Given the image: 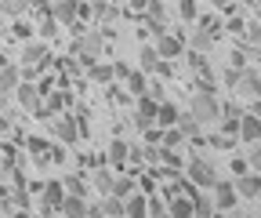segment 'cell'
<instances>
[{
    "label": "cell",
    "instance_id": "cell-1",
    "mask_svg": "<svg viewBox=\"0 0 261 218\" xmlns=\"http://www.w3.org/2000/svg\"><path fill=\"white\" fill-rule=\"evenodd\" d=\"M196 124H218L221 116V102H218V91H196V95L189 99V109H185Z\"/></svg>",
    "mask_w": 261,
    "mask_h": 218
},
{
    "label": "cell",
    "instance_id": "cell-2",
    "mask_svg": "<svg viewBox=\"0 0 261 218\" xmlns=\"http://www.w3.org/2000/svg\"><path fill=\"white\" fill-rule=\"evenodd\" d=\"M106 33H102V29H84V33L73 40V51L80 55V66L87 69L91 66V62H98V58H102V51H106Z\"/></svg>",
    "mask_w": 261,
    "mask_h": 218
},
{
    "label": "cell",
    "instance_id": "cell-3",
    "mask_svg": "<svg viewBox=\"0 0 261 218\" xmlns=\"http://www.w3.org/2000/svg\"><path fill=\"white\" fill-rule=\"evenodd\" d=\"M185 178L196 185V189H214V185H218V167L207 157H192L185 164Z\"/></svg>",
    "mask_w": 261,
    "mask_h": 218
},
{
    "label": "cell",
    "instance_id": "cell-4",
    "mask_svg": "<svg viewBox=\"0 0 261 218\" xmlns=\"http://www.w3.org/2000/svg\"><path fill=\"white\" fill-rule=\"evenodd\" d=\"M156 109H160V102L149 95V91H145V95H138V106H135V128H138V131H145V128H152V124H156Z\"/></svg>",
    "mask_w": 261,
    "mask_h": 218
},
{
    "label": "cell",
    "instance_id": "cell-5",
    "mask_svg": "<svg viewBox=\"0 0 261 218\" xmlns=\"http://www.w3.org/2000/svg\"><path fill=\"white\" fill-rule=\"evenodd\" d=\"M62 200H65V185L62 182H44V197H40V214L47 218V214H55L58 207H62Z\"/></svg>",
    "mask_w": 261,
    "mask_h": 218
},
{
    "label": "cell",
    "instance_id": "cell-6",
    "mask_svg": "<svg viewBox=\"0 0 261 218\" xmlns=\"http://www.w3.org/2000/svg\"><path fill=\"white\" fill-rule=\"evenodd\" d=\"M22 58H25V66H40V69H47V66H51V51H47V44H44V40H25Z\"/></svg>",
    "mask_w": 261,
    "mask_h": 218
},
{
    "label": "cell",
    "instance_id": "cell-7",
    "mask_svg": "<svg viewBox=\"0 0 261 218\" xmlns=\"http://www.w3.org/2000/svg\"><path fill=\"white\" fill-rule=\"evenodd\" d=\"M214 207L218 211H232L236 204H240V193H236V185L232 182H225V178H218V185H214Z\"/></svg>",
    "mask_w": 261,
    "mask_h": 218
},
{
    "label": "cell",
    "instance_id": "cell-8",
    "mask_svg": "<svg viewBox=\"0 0 261 218\" xmlns=\"http://www.w3.org/2000/svg\"><path fill=\"white\" fill-rule=\"evenodd\" d=\"M152 47L160 51V58H181V55H185V37H178V33H160Z\"/></svg>",
    "mask_w": 261,
    "mask_h": 218
},
{
    "label": "cell",
    "instance_id": "cell-9",
    "mask_svg": "<svg viewBox=\"0 0 261 218\" xmlns=\"http://www.w3.org/2000/svg\"><path fill=\"white\" fill-rule=\"evenodd\" d=\"M76 11H80V0H51V18L58 26H73Z\"/></svg>",
    "mask_w": 261,
    "mask_h": 218
},
{
    "label": "cell",
    "instance_id": "cell-10",
    "mask_svg": "<svg viewBox=\"0 0 261 218\" xmlns=\"http://www.w3.org/2000/svg\"><path fill=\"white\" fill-rule=\"evenodd\" d=\"M127 157H130V142L113 138V142H109V149H106V164H113L116 171H127Z\"/></svg>",
    "mask_w": 261,
    "mask_h": 218
},
{
    "label": "cell",
    "instance_id": "cell-11",
    "mask_svg": "<svg viewBox=\"0 0 261 218\" xmlns=\"http://www.w3.org/2000/svg\"><path fill=\"white\" fill-rule=\"evenodd\" d=\"M51 131L65 142V146H73L76 138H80V131H76V120L73 116H51Z\"/></svg>",
    "mask_w": 261,
    "mask_h": 218
},
{
    "label": "cell",
    "instance_id": "cell-12",
    "mask_svg": "<svg viewBox=\"0 0 261 218\" xmlns=\"http://www.w3.org/2000/svg\"><path fill=\"white\" fill-rule=\"evenodd\" d=\"M236 193L240 197H247V200H254V197H261V175L257 171H247V175H236Z\"/></svg>",
    "mask_w": 261,
    "mask_h": 218
},
{
    "label": "cell",
    "instance_id": "cell-13",
    "mask_svg": "<svg viewBox=\"0 0 261 218\" xmlns=\"http://www.w3.org/2000/svg\"><path fill=\"white\" fill-rule=\"evenodd\" d=\"M240 138H243L247 146L261 142V116H254V113L243 109V116H240Z\"/></svg>",
    "mask_w": 261,
    "mask_h": 218
},
{
    "label": "cell",
    "instance_id": "cell-14",
    "mask_svg": "<svg viewBox=\"0 0 261 218\" xmlns=\"http://www.w3.org/2000/svg\"><path fill=\"white\" fill-rule=\"evenodd\" d=\"M236 91H240V95L243 99H261V73H254V69H243L240 73V84H236Z\"/></svg>",
    "mask_w": 261,
    "mask_h": 218
},
{
    "label": "cell",
    "instance_id": "cell-15",
    "mask_svg": "<svg viewBox=\"0 0 261 218\" xmlns=\"http://www.w3.org/2000/svg\"><path fill=\"white\" fill-rule=\"evenodd\" d=\"M123 218H149V197L135 189L123 200Z\"/></svg>",
    "mask_w": 261,
    "mask_h": 218
},
{
    "label": "cell",
    "instance_id": "cell-16",
    "mask_svg": "<svg viewBox=\"0 0 261 218\" xmlns=\"http://www.w3.org/2000/svg\"><path fill=\"white\" fill-rule=\"evenodd\" d=\"M214 44H218V37L211 33V29H203V26H200V29H189V51H200V55H207Z\"/></svg>",
    "mask_w": 261,
    "mask_h": 218
},
{
    "label": "cell",
    "instance_id": "cell-17",
    "mask_svg": "<svg viewBox=\"0 0 261 218\" xmlns=\"http://www.w3.org/2000/svg\"><path fill=\"white\" fill-rule=\"evenodd\" d=\"M73 106V95H69V91H47V95H44V109H47V116H58L62 109H69Z\"/></svg>",
    "mask_w": 261,
    "mask_h": 218
},
{
    "label": "cell",
    "instance_id": "cell-18",
    "mask_svg": "<svg viewBox=\"0 0 261 218\" xmlns=\"http://www.w3.org/2000/svg\"><path fill=\"white\" fill-rule=\"evenodd\" d=\"M15 99H18L22 109H33V113H37L40 102H44V99H40V91H37V84H18V87H15Z\"/></svg>",
    "mask_w": 261,
    "mask_h": 218
},
{
    "label": "cell",
    "instance_id": "cell-19",
    "mask_svg": "<svg viewBox=\"0 0 261 218\" xmlns=\"http://www.w3.org/2000/svg\"><path fill=\"white\" fill-rule=\"evenodd\" d=\"M135 189H138V175H135V171H130V175H113V193H109V197L127 200Z\"/></svg>",
    "mask_w": 261,
    "mask_h": 218
},
{
    "label": "cell",
    "instance_id": "cell-20",
    "mask_svg": "<svg viewBox=\"0 0 261 218\" xmlns=\"http://www.w3.org/2000/svg\"><path fill=\"white\" fill-rule=\"evenodd\" d=\"M87 207H91V204H87L84 197L65 193V200H62V207H58V211H62L65 218H87Z\"/></svg>",
    "mask_w": 261,
    "mask_h": 218
},
{
    "label": "cell",
    "instance_id": "cell-21",
    "mask_svg": "<svg viewBox=\"0 0 261 218\" xmlns=\"http://www.w3.org/2000/svg\"><path fill=\"white\" fill-rule=\"evenodd\" d=\"M18 84H22L18 66H0V95H15Z\"/></svg>",
    "mask_w": 261,
    "mask_h": 218
},
{
    "label": "cell",
    "instance_id": "cell-22",
    "mask_svg": "<svg viewBox=\"0 0 261 218\" xmlns=\"http://www.w3.org/2000/svg\"><path fill=\"white\" fill-rule=\"evenodd\" d=\"M160 62H163V58H160V51H156L152 44H145V47L138 51V69H142V73H156Z\"/></svg>",
    "mask_w": 261,
    "mask_h": 218
},
{
    "label": "cell",
    "instance_id": "cell-23",
    "mask_svg": "<svg viewBox=\"0 0 261 218\" xmlns=\"http://www.w3.org/2000/svg\"><path fill=\"white\" fill-rule=\"evenodd\" d=\"M178 116H181V109H178L174 102H167V99L160 102V109H156V124H160V128H174Z\"/></svg>",
    "mask_w": 261,
    "mask_h": 218
},
{
    "label": "cell",
    "instance_id": "cell-24",
    "mask_svg": "<svg viewBox=\"0 0 261 218\" xmlns=\"http://www.w3.org/2000/svg\"><path fill=\"white\" fill-rule=\"evenodd\" d=\"M123 84H127V91H130V95H145V91H149V73H142V69H130L127 77H123Z\"/></svg>",
    "mask_w": 261,
    "mask_h": 218
},
{
    "label": "cell",
    "instance_id": "cell-25",
    "mask_svg": "<svg viewBox=\"0 0 261 218\" xmlns=\"http://www.w3.org/2000/svg\"><path fill=\"white\" fill-rule=\"evenodd\" d=\"M167 214H171V218H192V214H196V207H192V200H189L185 193H178V197H171Z\"/></svg>",
    "mask_w": 261,
    "mask_h": 218
},
{
    "label": "cell",
    "instance_id": "cell-26",
    "mask_svg": "<svg viewBox=\"0 0 261 218\" xmlns=\"http://www.w3.org/2000/svg\"><path fill=\"white\" fill-rule=\"evenodd\" d=\"M87 77H91L94 84H109V80H113V62H91V66H87Z\"/></svg>",
    "mask_w": 261,
    "mask_h": 218
},
{
    "label": "cell",
    "instance_id": "cell-27",
    "mask_svg": "<svg viewBox=\"0 0 261 218\" xmlns=\"http://www.w3.org/2000/svg\"><path fill=\"white\" fill-rule=\"evenodd\" d=\"M160 146H163V149H181V146H185V131H181V128H163Z\"/></svg>",
    "mask_w": 261,
    "mask_h": 218
},
{
    "label": "cell",
    "instance_id": "cell-28",
    "mask_svg": "<svg viewBox=\"0 0 261 218\" xmlns=\"http://www.w3.org/2000/svg\"><path fill=\"white\" fill-rule=\"evenodd\" d=\"M0 11L11 15V18H18V15L29 11V0H0Z\"/></svg>",
    "mask_w": 261,
    "mask_h": 218
},
{
    "label": "cell",
    "instance_id": "cell-29",
    "mask_svg": "<svg viewBox=\"0 0 261 218\" xmlns=\"http://www.w3.org/2000/svg\"><path fill=\"white\" fill-rule=\"evenodd\" d=\"M91 15H94L98 22H109V18L116 15V4H113V0H98V4L91 8Z\"/></svg>",
    "mask_w": 261,
    "mask_h": 218
},
{
    "label": "cell",
    "instance_id": "cell-30",
    "mask_svg": "<svg viewBox=\"0 0 261 218\" xmlns=\"http://www.w3.org/2000/svg\"><path fill=\"white\" fill-rule=\"evenodd\" d=\"M174 128H181V131H185V138H196V135H200V124H196L189 113H181V116H178Z\"/></svg>",
    "mask_w": 261,
    "mask_h": 218
},
{
    "label": "cell",
    "instance_id": "cell-31",
    "mask_svg": "<svg viewBox=\"0 0 261 218\" xmlns=\"http://www.w3.org/2000/svg\"><path fill=\"white\" fill-rule=\"evenodd\" d=\"M178 15H181L185 22H196V18H200V4H196V0H181V4H178Z\"/></svg>",
    "mask_w": 261,
    "mask_h": 218
},
{
    "label": "cell",
    "instance_id": "cell-32",
    "mask_svg": "<svg viewBox=\"0 0 261 218\" xmlns=\"http://www.w3.org/2000/svg\"><path fill=\"white\" fill-rule=\"evenodd\" d=\"M37 29H40V37H44V40L58 37V22H55L51 15H40V26H37Z\"/></svg>",
    "mask_w": 261,
    "mask_h": 218
},
{
    "label": "cell",
    "instance_id": "cell-33",
    "mask_svg": "<svg viewBox=\"0 0 261 218\" xmlns=\"http://www.w3.org/2000/svg\"><path fill=\"white\" fill-rule=\"evenodd\" d=\"M94 189L102 193V197H109V193H113V175H109V171H98V175H94Z\"/></svg>",
    "mask_w": 261,
    "mask_h": 218
},
{
    "label": "cell",
    "instance_id": "cell-34",
    "mask_svg": "<svg viewBox=\"0 0 261 218\" xmlns=\"http://www.w3.org/2000/svg\"><path fill=\"white\" fill-rule=\"evenodd\" d=\"M102 214H106V218H123V200L109 197V200L102 204Z\"/></svg>",
    "mask_w": 261,
    "mask_h": 218
},
{
    "label": "cell",
    "instance_id": "cell-35",
    "mask_svg": "<svg viewBox=\"0 0 261 218\" xmlns=\"http://www.w3.org/2000/svg\"><path fill=\"white\" fill-rule=\"evenodd\" d=\"M247 167L261 175V146H257V142H254V146H250V153H247Z\"/></svg>",
    "mask_w": 261,
    "mask_h": 218
},
{
    "label": "cell",
    "instance_id": "cell-36",
    "mask_svg": "<svg viewBox=\"0 0 261 218\" xmlns=\"http://www.w3.org/2000/svg\"><path fill=\"white\" fill-rule=\"evenodd\" d=\"M29 153H37V157L44 160V157H47V142H44L40 135H33V138H29Z\"/></svg>",
    "mask_w": 261,
    "mask_h": 218
},
{
    "label": "cell",
    "instance_id": "cell-37",
    "mask_svg": "<svg viewBox=\"0 0 261 218\" xmlns=\"http://www.w3.org/2000/svg\"><path fill=\"white\" fill-rule=\"evenodd\" d=\"M142 135H145V142H149V146H160V138H163V128H160V124H152V128H145Z\"/></svg>",
    "mask_w": 261,
    "mask_h": 218
},
{
    "label": "cell",
    "instance_id": "cell-38",
    "mask_svg": "<svg viewBox=\"0 0 261 218\" xmlns=\"http://www.w3.org/2000/svg\"><path fill=\"white\" fill-rule=\"evenodd\" d=\"M127 73H130V66H127L123 58H116V62H113V77H116V80H123Z\"/></svg>",
    "mask_w": 261,
    "mask_h": 218
},
{
    "label": "cell",
    "instance_id": "cell-39",
    "mask_svg": "<svg viewBox=\"0 0 261 218\" xmlns=\"http://www.w3.org/2000/svg\"><path fill=\"white\" fill-rule=\"evenodd\" d=\"M127 164H145V149H142V146H130V157H127Z\"/></svg>",
    "mask_w": 261,
    "mask_h": 218
},
{
    "label": "cell",
    "instance_id": "cell-40",
    "mask_svg": "<svg viewBox=\"0 0 261 218\" xmlns=\"http://www.w3.org/2000/svg\"><path fill=\"white\" fill-rule=\"evenodd\" d=\"M167 207H163V200L160 197H149V218H156V214H163Z\"/></svg>",
    "mask_w": 261,
    "mask_h": 218
},
{
    "label": "cell",
    "instance_id": "cell-41",
    "mask_svg": "<svg viewBox=\"0 0 261 218\" xmlns=\"http://www.w3.org/2000/svg\"><path fill=\"white\" fill-rule=\"evenodd\" d=\"M29 33H33V26H25V22H15V37H18V40H29Z\"/></svg>",
    "mask_w": 261,
    "mask_h": 218
},
{
    "label": "cell",
    "instance_id": "cell-42",
    "mask_svg": "<svg viewBox=\"0 0 261 218\" xmlns=\"http://www.w3.org/2000/svg\"><path fill=\"white\" fill-rule=\"evenodd\" d=\"M240 73H243V69H236V66H232V69H225V84H228V87H236V84H240Z\"/></svg>",
    "mask_w": 261,
    "mask_h": 218
},
{
    "label": "cell",
    "instance_id": "cell-43",
    "mask_svg": "<svg viewBox=\"0 0 261 218\" xmlns=\"http://www.w3.org/2000/svg\"><path fill=\"white\" fill-rule=\"evenodd\" d=\"M145 4H149V0H127V15H138V11H145Z\"/></svg>",
    "mask_w": 261,
    "mask_h": 218
},
{
    "label": "cell",
    "instance_id": "cell-44",
    "mask_svg": "<svg viewBox=\"0 0 261 218\" xmlns=\"http://www.w3.org/2000/svg\"><path fill=\"white\" fill-rule=\"evenodd\" d=\"M228 29H232V33H243V29H247V22H243L240 15H232V18H228Z\"/></svg>",
    "mask_w": 261,
    "mask_h": 218
},
{
    "label": "cell",
    "instance_id": "cell-45",
    "mask_svg": "<svg viewBox=\"0 0 261 218\" xmlns=\"http://www.w3.org/2000/svg\"><path fill=\"white\" fill-rule=\"evenodd\" d=\"M247 171H250V167H247V160H243V157H236V160H232V175H247Z\"/></svg>",
    "mask_w": 261,
    "mask_h": 218
},
{
    "label": "cell",
    "instance_id": "cell-46",
    "mask_svg": "<svg viewBox=\"0 0 261 218\" xmlns=\"http://www.w3.org/2000/svg\"><path fill=\"white\" fill-rule=\"evenodd\" d=\"M51 84H55L51 77H44V80H37V91H40V99H44V95H47V91H51Z\"/></svg>",
    "mask_w": 261,
    "mask_h": 218
},
{
    "label": "cell",
    "instance_id": "cell-47",
    "mask_svg": "<svg viewBox=\"0 0 261 218\" xmlns=\"http://www.w3.org/2000/svg\"><path fill=\"white\" fill-rule=\"evenodd\" d=\"M8 128H11V124H8L4 116H0V135H8Z\"/></svg>",
    "mask_w": 261,
    "mask_h": 218
},
{
    "label": "cell",
    "instance_id": "cell-48",
    "mask_svg": "<svg viewBox=\"0 0 261 218\" xmlns=\"http://www.w3.org/2000/svg\"><path fill=\"white\" fill-rule=\"evenodd\" d=\"M192 218H200V214H192Z\"/></svg>",
    "mask_w": 261,
    "mask_h": 218
},
{
    "label": "cell",
    "instance_id": "cell-49",
    "mask_svg": "<svg viewBox=\"0 0 261 218\" xmlns=\"http://www.w3.org/2000/svg\"><path fill=\"white\" fill-rule=\"evenodd\" d=\"M37 218H44V214H37Z\"/></svg>",
    "mask_w": 261,
    "mask_h": 218
},
{
    "label": "cell",
    "instance_id": "cell-50",
    "mask_svg": "<svg viewBox=\"0 0 261 218\" xmlns=\"http://www.w3.org/2000/svg\"><path fill=\"white\" fill-rule=\"evenodd\" d=\"M113 4H116V0H113Z\"/></svg>",
    "mask_w": 261,
    "mask_h": 218
}]
</instances>
